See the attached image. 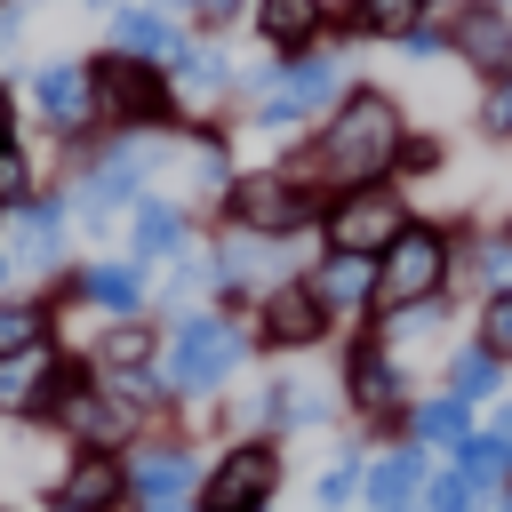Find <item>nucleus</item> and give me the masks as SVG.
I'll return each mask as SVG.
<instances>
[{
  "label": "nucleus",
  "mask_w": 512,
  "mask_h": 512,
  "mask_svg": "<svg viewBox=\"0 0 512 512\" xmlns=\"http://www.w3.org/2000/svg\"><path fill=\"white\" fill-rule=\"evenodd\" d=\"M272 480H280V456H272V448H232V456L208 472L200 512H256V504L272 496Z\"/></svg>",
  "instance_id": "0eeeda50"
},
{
  "label": "nucleus",
  "mask_w": 512,
  "mask_h": 512,
  "mask_svg": "<svg viewBox=\"0 0 512 512\" xmlns=\"http://www.w3.org/2000/svg\"><path fill=\"white\" fill-rule=\"evenodd\" d=\"M448 288V240L432 232V224H408L384 256H376V312H416V304H432Z\"/></svg>",
  "instance_id": "f03ea898"
},
{
  "label": "nucleus",
  "mask_w": 512,
  "mask_h": 512,
  "mask_svg": "<svg viewBox=\"0 0 512 512\" xmlns=\"http://www.w3.org/2000/svg\"><path fill=\"white\" fill-rule=\"evenodd\" d=\"M56 416H64V432H80L88 448L120 440V424H128V408H120V400H104V392H72V400H64Z\"/></svg>",
  "instance_id": "a211bd4d"
},
{
  "label": "nucleus",
  "mask_w": 512,
  "mask_h": 512,
  "mask_svg": "<svg viewBox=\"0 0 512 512\" xmlns=\"http://www.w3.org/2000/svg\"><path fill=\"white\" fill-rule=\"evenodd\" d=\"M328 96H336V56H304V64H288L280 80H264L256 112H264V128H296V120H312Z\"/></svg>",
  "instance_id": "423d86ee"
},
{
  "label": "nucleus",
  "mask_w": 512,
  "mask_h": 512,
  "mask_svg": "<svg viewBox=\"0 0 512 512\" xmlns=\"http://www.w3.org/2000/svg\"><path fill=\"white\" fill-rule=\"evenodd\" d=\"M512 472V456L496 448V432L488 440H464V480H504Z\"/></svg>",
  "instance_id": "7c9ffc66"
},
{
  "label": "nucleus",
  "mask_w": 512,
  "mask_h": 512,
  "mask_svg": "<svg viewBox=\"0 0 512 512\" xmlns=\"http://www.w3.org/2000/svg\"><path fill=\"white\" fill-rule=\"evenodd\" d=\"M32 96H40V120L64 136V128H88L96 120V72L88 64H40V80H32Z\"/></svg>",
  "instance_id": "6e6552de"
},
{
  "label": "nucleus",
  "mask_w": 512,
  "mask_h": 512,
  "mask_svg": "<svg viewBox=\"0 0 512 512\" xmlns=\"http://www.w3.org/2000/svg\"><path fill=\"white\" fill-rule=\"evenodd\" d=\"M96 304H112V312H136V296H144V280H136V264H96L88 280H80Z\"/></svg>",
  "instance_id": "393cba45"
},
{
  "label": "nucleus",
  "mask_w": 512,
  "mask_h": 512,
  "mask_svg": "<svg viewBox=\"0 0 512 512\" xmlns=\"http://www.w3.org/2000/svg\"><path fill=\"white\" fill-rule=\"evenodd\" d=\"M48 376H56V360L32 344V352H8L0 360V408L16 416V408H40V392H48Z\"/></svg>",
  "instance_id": "f3484780"
},
{
  "label": "nucleus",
  "mask_w": 512,
  "mask_h": 512,
  "mask_svg": "<svg viewBox=\"0 0 512 512\" xmlns=\"http://www.w3.org/2000/svg\"><path fill=\"white\" fill-rule=\"evenodd\" d=\"M400 232H408V216H400V192L392 184H352L328 208V248L336 256H384Z\"/></svg>",
  "instance_id": "20e7f679"
},
{
  "label": "nucleus",
  "mask_w": 512,
  "mask_h": 512,
  "mask_svg": "<svg viewBox=\"0 0 512 512\" xmlns=\"http://www.w3.org/2000/svg\"><path fill=\"white\" fill-rule=\"evenodd\" d=\"M144 352H152V336H144V328H136V320H128V328H112V336H104V360H112V368H136V360H144Z\"/></svg>",
  "instance_id": "2f4dec72"
},
{
  "label": "nucleus",
  "mask_w": 512,
  "mask_h": 512,
  "mask_svg": "<svg viewBox=\"0 0 512 512\" xmlns=\"http://www.w3.org/2000/svg\"><path fill=\"white\" fill-rule=\"evenodd\" d=\"M488 384H496V352H488V344H480V352H456V360H448V400H480Z\"/></svg>",
  "instance_id": "a878e982"
},
{
  "label": "nucleus",
  "mask_w": 512,
  "mask_h": 512,
  "mask_svg": "<svg viewBox=\"0 0 512 512\" xmlns=\"http://www.w3.org/2000/svg\"><path fill=\"white\" fill-rule=\"evenodd\" d=\"M312 296H320V312L368 304V296H376V256H328V264L312 272Z\"/></svg>",
  "instance_id": "4468645a"
},
{
  "label": "nucleus",
  "mask_w": 512,
  "mask_h": 512,
  "mask_svg": "<svg viewBox=\"0 0 512 512\" xmlns=\"http://www.w3.org/2000/svg\"><path fill=\"white\" fill-rule=\"evenodd\" d=\"M32 200V160L16 144H0V208H24Z\"/></svg>",
  "instance_id": "c756f323"
},
{
  "label": "nucleus",
  "mask_w": 512,
  "mask_h": 512,
  "mask_svg": "<svg viewBox=\"0 0 512 512\" xmlns=\"http://www.w3.org/2000/svg\"><path fill=\"white\" fill-rule=\"evenodd\" d=\"M40 336H48V312L40 304H0V360L8 352H32Z\"/></svg>",
  "instance_id": "bb28decb"
},
{
  "label": "nucleus",
  "mask_w": 512,
  "mask_h": 512,
  "mask_svg": "<svg viewBox=\"0 0 512 512\" xmlns=\"http://www.w3.org/2000/svg\"><path fill=\"white\" fill-rule=\"evenodd\" d=\"M232 216H240L248 232H296V224L312 216V200H304L288 176H240V184H232Z\"/></svg>",
  "instance_id": "1a4fd4ad"
},
{
  "label": "nucleus",
  "mask_w": 512,
  "mask_h": 512,
  "mask_svg": "<svg viewBox=\"0 0 512 512\" xmlns=\"http://www.w3.org/2000/svg\"><path fill=\"white\" fill-rule=\"evenodd\" d=\"M352 400H360V408H392V400H400V360L376 352V344H360V352H352Z\"/></svg>",
  "instance_id": "aec40b11"
},
{
  "label": "nucleus",
  "mask_w": 512,
  "mask_h": 512,
  "mask_svg": "<svg viewBox=\"0 0 512 512\" xmlns=\"http://www.w3.org/2000/svg\"><path fill=\"white\" fill-rule=\"evenodd\" d=\"M480 344H488V352H512V296H496V304H488V320H480Z\"/></svg>",
  "instance_id": "72a5a7b5"
},
{
  "label": "nucleus",
  "mask_w": 512,
  "mask_h": 512,
  "mask_svg": "<svg viewBox=\"0 0 512 512\" xmlns=\"http://www.w3.org/2000/svg\"><path fill=\"white\" fill-rule=\"evenodd\" d=\"M88 72H96V120H112V128H152V120L168 112V88H160L152 64L112 56V64H88Z\"/></svg>",
  "instance_id": "39448f33"
},
{
  "label": "nucleus",
  "mask_w": 512,
  "mask_h": 512,
  "mask_svg": "<svg viewBox=\"0 0 512 512\" xmlns=\"http://www.w3.org/2000/svg\"><path fill=\"white\" fill-rule=\"evenodd\" d=\"M496 448H504V456H512V408H504V416H496Z\"/></svg>",
  "instance_id": "e433bc0d"
},
{
  "label": "nucleus",
  "mask_w": 512,
  "mask_h": 512,
  "mask_svg": "<svg viewBox=\"0 0 512 512\" xmlns=\"http://www.w3.org/2000/svg\"><path fill=\"white\" fill-rule=\"evenodd\" d=\"M176 80H184L192 96H208V88H224V56H216V48H184V56H176Z\"/></svg>",
  "instance_id": "c85d7f7f"
},
{
  "label": "nucleus",
  "mask_w": 512,
  "mask_h": 512,
  "mask_svg": "<svg viewBox=\"0 0 512 512\" xmlns=\"http://www.w3.org/2000/svg\"><path fill=\"white\" fill-rule=\"evenodd\" d=\"M424 8H432V0H352L344 24H352V32H384V40H400V32L424 24Z\"/></svg>",
  "instance_id": "4be33fe9"
},
{
  "label": "nucleus",
  "mask_w": 512,
  "mask_h": 512,
  "mask_svg": "<svg viewBox=\"0 0 512 512\" xmlns=\"http://www.w3.org/2000/svg\"><path fill=\"white\" fill-rule=\"evenodd\" d=\"M112 48H120V56H136V64H144V56H184L176 24H168V16H152V8H120V16H112Z\"/></svg>",
  "instance_id": "dca6fc26"
},
{
  "label": "nucleus",
  "mask_w": 512,
  "mask_h": 512,
  "mask_svg": "<svg viewBox=\"0 0 512 512\" xmlns=\"http://www.w3.org/2000/svg\"><path fill=\"white\" fill-rule=\"evenodd\" d=\"M0 280H8V248H0Z\"/></svg>",
  "instance_id": "ea45409f"
},
{
  "label": "nucleus",
  "mask_w": 512,
  "mask_h": 512,
  "mask_svg": "<svg viewBox=\"0 0 512 512\" xmlns=\"http://www.w3.org/2000/svg\"><path fill=\"white\" fill-rule=\"evenodd\" d=\"M176 240H184V216H176L168 200H144V208H136V256H168Z\"/></svg>",
  "instance_id": "5701e85b"
},
{
  "label": "nucleus",
  "mask_w": 512,
  "mask_h": 512,
  "mask_svg": "<svg viewBox=\"0 0 512 512\" xmlns=\"http://www.w3.org/2000/svg\"><path fill=\"white\" fill-rule=\"evenodd\" d=\"M240 360H248V336H240L232 320H216V312H192V320L168 336V384H176V392H216Z\"/></svg>",
  "instance_id": "7ed1b4c3"
},
{
  "label": "nucleus",
  "mask_w": 512,
  "mask_h": 512,
  "mask_svg": "<svg viewBox=\"0 0 512 512\" xmlns=\"http://www.w3.org/2000/svg\"><path fill=\"white\" fill-rule=\"evenodd\" d=\"M480 280H488L496 296H512V240H496V248L480 256Z\"/></svg>",
  "instance_id": "f704fd0d"
},
{
  "label": "nucleus",
  "mask_w": 512,
  "mask_h": 512,
  "mask_svg": "<svg viewBox=\"0 0 512 512\" xmlns=\"http://www.w3.org/2000/svg\"><path fill=\"white\" fill-rule=\"evenodd\" d=\"M256 32L272 48H304L320 32V0H256Z\"/></svg>",
  "instance_id": "6ab92c4d"
},
{
  "label": "nucleus",
  "mask_w": 512,
  "mask_h": 512,
  "mask_svg": "<svg viewBox=\"0 0 512 512\" xmlns=\"http://www.w3.org/2000/svg\"><path fill=\"white\" fill-rule=\"evenodd\" d=\"M416 488H424V456H416V448H400V456H384V464L368 472V504H376V512H400Z\"/></svg>",
  "instance_id": "412c9836"
},
{
  "label": "nucleus",
  "mask_w": 512,
  "mask_h": 512,
  "mask_svg": "<svg viewBox=\"0 0 512 512\" xmlns=\"http://www.w3.org/2000/svg\"><path fill=\"white\" fill-rule=\"evenodd\" d=\"M416 440H424V448H464V440H472L464 400H432V408H416Z\"/></svg>",
  "instance_id": "b1692460"
},
{
  "label": "nucleus",
  "mask_w": 512,
  "mask_h": 512,
  "mask_svg": "<svg viewBox=\"0 0 512 512\" xmlns=\"http://www.w3.org/2000/svg\"><path fill=\"white\" fill-rule=\"evenodd\" d=\"M448 48H456L464 64H480V72H496V80H504V72H512V16L480 0V8H464V16L448 24Z\"/></svg>",
  "instance_id": "9b49d317"
},
{
  "label": "nucleus",
  "mask_w": 512,
  "mask_h": 512,
  "mask_svg": "<svg viewBox=\"0 0 512 512\" xmlns=\"http://www.w3.org/2000/svg\"><path fill=\"white\" fill-rule=\"evenodd\" d=\"M56 248H64V200H48V208H16V232H8V264H56Z\"/></svg>",
  "instance_id": "ddd939ff"
},
{
  "label": "nucleus",
  "mask_w": 512,
  "mask_h": 512,
  "mask_svg": "<svg viewBox=\"0 0 512 512\" xmlns=\"http://www.w3.org/2000/svg\"><path fill=\"white\" fill-rule=\"evenodd\" d=\"M128 496V464L112 448H88L72 472H64V512H112Z\"/></svg>",
  "instance_id": "f8f14e48"
},
{
  "label": "nucleus",
  "mask_w": 512,
  "mask_h": 512,
  "mask_svg": "<svg viewBox=\"0 0 512 512\" xmlns=\"http://www.w3.org/2000/svg\"><path fill=\"white\" fill-rule=\"evenodd\" d=\"M0 144H8V88H0Z\"/></svg>",
  "instance_id": "58836bf2"
},
{
  "label": "nucleus",
  "mask_w": 512,
  "mask_h": 512,
  "mask_svg": "<svg viewBox=\"0 0 512 512\" xmlns=\"http://www.w3.org/2000/svg\"><path fill=\"white\" fill-rule=\"evenodd\" d=\"M392 152H400V112H392L376 88H360V96H344L336 120L320 128L312 176H328V184H376V176L392 168Z\"/></svg>",
  "instance_id": "f257e3e1"
},
{
  "label": "nucleus",
  "mask_w": 512,
  "mask_h": 512,
  "mask_svg": "<svg viewBox=\"0 0 512 512\" xmlns=\"http://www.w3.org/2000/svg\"><path fill=\"white\" fill-rule=\"evenodd\" d=\"M160 168V144H112L96 168H88V216H104V208H120V200H136L144 192V176Z\"/></svg>",
  "instance_id": "9d476101"
},
{
  "label": "nucleus",
  "mask_w": 512,
  "mask_h": 512,
  "mask_svg": "<svg viewBox=\"0 0 512 512\" xmlns=\"http://www.w3.org/2000/svg\"><path fill=\"white\" fill-rule=\"evenodd\" d=\"M232 8H240V0H200V16H232Z\"/></svg>",
  "instance_id": "4c0bfd02"
},
{
  "label": "nucleus",
  "mask_w": 512,
  "mask_h": 512,
  "mask_svg": "<svg viewBox=\"0 0 512 512\" xmlns=\"http://www.w3.org/2000/svg\"><path fill=\"white\" fill-rule=\"evenodd\" d=\"M480 120H488V128H512V72H504V80L488 88V104H480Z\"/></svg>",
  "instance_id": "c9c22d12"
},
{
  "label": "nucleus",
  "mask_w": 512,
  "mask_h": 512,
  "mask_svg": "<svg viewBox=\"0 0 512 512\" xmlns=\"http://www.w3.org/2000/svg\"><path fill=\"white\" fill-rule=\"evenodd\" d=\"M464 496H472V480H464V472H448V480H424V512H464Z\"/></svg>",
  "instance_id": "473e14b6"
},
{
  "label": "nucleus",
  "mask_w": 512,
  "mask_h": 512,
  "mask_svg": "<svg viewBox=\"0 0 512 512\" xmlns=\"http://www.w3.org/2000/svg\"><path fill=\"white\" fill-rule=\"evenodd\" d=\"M136 488H144L152 504H176V488H184V456H144V464H136Z\"/></svg>",
  "instance_id": "cd10ccee"
},
{
  "label": "nucleus",
  "mask_w": 512,
  "mask_h": 512,
  "mask_svg": "<svg viewBox=\"0 0 512 512\" xmlns=\"http://www.w3.org/2000/svg\"><path fill=\"white\" fill-rule=\"evenodd\" d=\"M320 328H328V312H320L312 288H280V296H264V336H272V344H312Z\"/></svg>",
  "instance_id": "2eb2a0df"
}]
</instances>
